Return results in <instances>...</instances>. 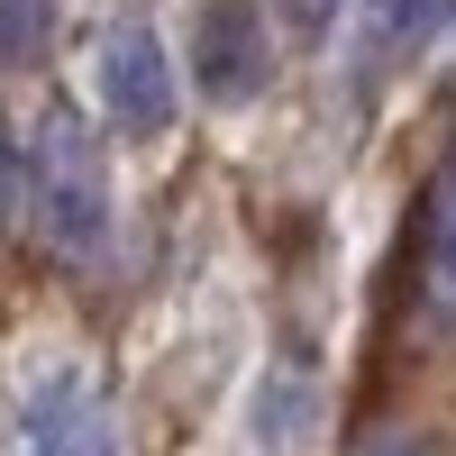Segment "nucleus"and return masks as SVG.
<instances>
[{"label":"nucleus","instance_id":"f257e3e1","mask_svg":"<svg viewBox=\"0 0 456 456\" xmlns=\"http://www.w3.org/2000/svg\"><path fill=\"white\" fill-rule=\"evenodd\" d=\"M28 201H37V238L55 256H101V238H110V174H101V137L73 119V110H46V128H37Z\"/></svg>","mask_w":456,"mask_h":456},{"label":"nucleus","instance_id":"f03ea898","mask_svg":"<svg viewBox=\"0 0 456 456\" xmlns=\"http://www.w3.org/2000/svg\"><path fill=\"white\" fill-rule=\"evenodd\" d=\"M101 101L119 137H165L174 128V64H165V37L146 19H110L101 37Z\"/></svg>","mask_w":456,"mask_h":456},{"label":"nucleus","instance_id":"7ed1b4c3","mask_svg":"<svg viewBox=\"0 0 456 456\" xmlns=\"http://www.w3.org/2000/svg\"><path fill=\"white\" fill-rule=\"evenodd\" d=\"M265 73H274L265 10H256V0H201V19H192V83L219 110H238V101L265 92Z\"/></svg>","mask_w":456,"mask_h":456},{"label":"nucleus","instance_id":"20e7f679","mask_svg":"<svg viewBox=\"0 0 456 456\" xmlns=\"http://www.w3.org/2000/svg\"><path fill=\"white\" fill-rule=\"evenodd\" d=\"M19 456H119V429H110L101 393L73 365H55L46 384L19 402Z\"/></svg>","mask_w":456,"mask_h":456},{"label":"nucleus","instance_id":"39448f33","mask_svg":"<svg viewBox=\"0 0 456 456\" xmlns=\"http://www.w3.org/2000/svg\"><path fill=\"white\" fill-rule=\"evenodd\" d=\"M447 19H456V0H356V46H347L356 83H374V73L411 64Z\"/></svg>","mask_w":456,"mask_h":456},{"label":"nucleus","instance_id":"423d86ee","mask_svg":"<svg viewBox=\"0 0 456 456\" xmlns=\"http://www.w3.org/2000/svg\"><path fill=\"white\" fill-rule=\"evenodd\" d=\"M311 420H320V374L301 365V356H283L256 384V447L265 456H292L301 438H311Z\"/></svg>","mask_w":456,"mask_h":456},{"label":"nucleus","instance_id":"0eeeda50","mask_svg":"<svg viewBox=\"0 0 456 456\" xmlns=\"http://www.w3.org/2000/svg\"><path fill=\"white\" fill-rule=\"evenodd\" d=\"M429 311L438 329H456V146L429 183Z\"/></svg>","mask_w":456,"mask_h":456},{"label":"nucleus","instance_id":"6e6552de","mask_svg":"<svg viewBox=\"0 0 456 456\" xmlns=\"http://www.w3.org/2000/svg\"><path fill=\"white\" fill-rule=\"evenodd\" d=\"M46 28H55V0H0V73L46 55Z\"/></svg>","mask_w":456,"mask_h":456},{"label":"nucleus","instance_id":"1a4fd4ad","mask_svg":"<svg viewBox=\"0 0 456 456\" xmlns=\"http://www.w3.org/2000/svg\"><path fill=\"white\" fill-rule=\"evenodd\" d=\"M356 456H456V447H447V429H429V420H384V429H365Z\"/></svg>","mask_w":456,"mask_h":456},{"label":"nucleus","instance_id":"9d476101","mask_svg":"<svg viewBox=\"0 0 456 456\" xmlns=\"http://www.w3.org/2000/svg\"><path fill=\"white\" fill-rule=\"evenodd\" d=\"M283 10H292V28H301V37H320V28L338 19V0H283Z\"/></svg>","mask_w":456,"mask_h":456}]
</instances>
